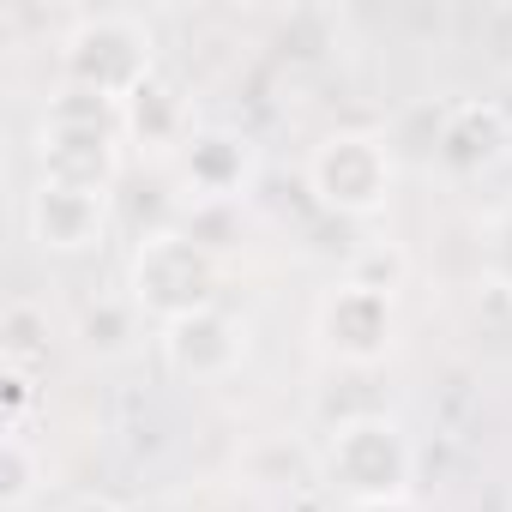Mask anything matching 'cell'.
<instances>
[{"instance_id":"9c48e42d","label":"cell","mask_w":512,"mask_h":512,"mask_svg":"<svg viewBox=\"0 0 512 512\" xmlns=\"http://www.w3.org/2000/svg\"><path fill=\"white\" fill-rule=\"evenodd\" d=\"M157 344H163L169 374L175 380H193V386H217V380H229L247 362V326L235 314H223V308H205L193 320L163 326Z\"/></svg>"},{"instance_id":"3957f363","label":"cell","mask_w":512,"mask_h":512,"mask_svg":"<svg viewBox=\"0 0 512 512\" xmlns=\"http://www.w3.org/2000/svg\"><path fill=\"white\" fill-rule=\"evenodd\" d=\"M410 476H416V452L392 416H350L320 446V482L350 506L410 500Z\"/></svg>"},{"instance_id":"4fadbf2b","label":"cell","mask_w":512,"mask_h":512,"mask_svg":"<svg viewBox=\"0 0 512 512\" xmlns=\"http://www.w3.org/2000/svg\"><path fill=\"white\" fill-rule=\"evenodd\" d=\"M43 476H49V464L37 458L25 428H7V440H0V512H25L43 494Z\"/></svg>"},{"instance_id":"8992f818","label":"cell","mask_w":512,"mask_h":512,"mask_svg":"<svg viewBox=\"0 0 512 512\" xmlns=\"http://www.w3.org/2000/svg\"><path fill=\"white\" fill-rule=\"evenodd\" d=\"M314 338H320V350H326L332 362H344V368H374V362H386L392 344H398V302L380 296V290H368V284H350V278H344L338 290L320 296V308H314Z\"/></svg>"},{"instance_id":"7a4b0ae2","label":"cell","mask_w":512,"mask_h":512,"mask_svg":"<svg viewBox=\"0 0 512 512\" xmlns=\"http://www.w3.org/2000/svg\"><path fill=\"white\" fill-rule=\"evenodd\" d=\"M217 290H223V260L193 229H157L127 260V302L157 326H175V320L217 308Z\"/></svg>"},{"instance_id":"6da1fadb","label":"cell","mask_w":512,"mask_h":512,"mask_svg":"<svg viewBox=\"0 0 512 512\" xmlns=\"http://www.w3.org/2000/svg\"><path fill=\"white\" fill-rule=\"evenodd\" d=\"M121 103L61 85L43 109L37 127V181H67V187H97L109 193L121 175Z\"/></svg>"},{"instance_id":"ac0fdd59","label":"cell","mask_w":512,"mask_h":512,"mask_svg":"<svg viewBox=\"0 0 512 512\" xmlns=\"http://www.w3.org/2000/svg\"><path fill=\"white\" fill-rule=\"evenodd\" d=\"M67 512H121V500L115 494H79V500H67Z\"/></svg>"},{"instance_id":"7c38bea8","label":"cell","mask_w":512,"mask_h":512,"mask_svg":"<svg viewBox=\"0 0 512 512\" xmlns=\"http://www.w3.org/2000/svg\"><path fill=\"white\" fill-rule=\"evenodd\" d=\"M139 326H145V314L127 302V290L121 296H97V302L79 308V350L97 356V362H121V356H133Z\"/></svg>"},{"instance_id":"5bb4252c","label":"cell","mask_w":512,"mask_h":512,"mask_svg":"<svg viewBox=\"0 0 512 512\" xmlns=\"http://www.w3.org/2000/svg\"><path fill=\"white\" fill-rule=\"evenodd\" d=\"M404 272H410V260H404V247H392V241H368L350 260V284H368L380 296H398Z\"/></svg>"},{"instance_id":"5b68a950","label":"cell","mask_w":512,"mask_h":512,"mask_svg":"<svg viewBox=\"0 0 512 512\" xmlns=\"http://www.w3.org/2000/svg\"><path fill=\"white\" fill-rule=\"evenodd\" d=\"M61 73H67V85H85V91H97L109 103H127L157 73L151 31L139 19H127V13H91V19H79L67 31Z\"/></svg>"},{"instance_id":"9a60e30c","label":"cell","mask_w":512,"mask_h":512,"mask_svg":"<svg viewBox=\"0 0 512 512\" xmlns=\"http://www.w3.org/2000/svg\"><path fill=\"white\" fill-rule=\"evenodd\" d=\"M488 278L500 290H512V205L494 211V223H488Z\"/></svg>"},{"instance_id":"ba28073f","label":"cell","mask_w":512,"mask_h":512,"mask_svg":"<svg viewBox=\"0 0 512 512\" xmlns=\"http://www.w3.org/2000/svg\"><path fill=\"white\" fill-rule=\"evenodd\" d=\"M25 229L43 253H91L109 235V193L67 187V181H37L31 199H25Z\"/></svg>"},{"instance_id":"e0dca14e","label":"cell","mask_w":512,"mask_h":512,"mask_svg":"<svg viewBox=\"0 0 512 512\" xmlns=\"http://www.w3.org/2000/svg\"><path fill=\"white\" fill-rule=\"evenodd\" d=\"M37 404V374L7 362V428H25V410Z\"/></svg>"},{"instance_id":"30bf717a","label":"cell","mask_w":512,"mask_h":512,"mask_svg":"<svg viewBox=\"0 0 512 512\" xmlns=\"http://www.w3.org/2000/svg\"><path fill=\"white\" fill-rule=\"evenodd\" d=\"M260 175V151H253L247 133L235 127H199L187 145H181V187L205 205H229L253 187Z\"/></svg>"},{"instance_id":"d6986e66","label":"cell","mask_w":512,"mask_h":512,"mask_svg":"<svg viewBox=\"0 0 512 512\" xmlns=\"http://www.w3.org/2000/svg\"><path fill=\"white\" fill-rule=\"evenodd\" d=\"M350 512H416L410 500H380V506H350Z\"/></svg>"},{"instance_id":"277c9868","label":"cell","mask_w":512,"mask_h":512,"mask_svg":"<svg viewBox=\"0 0 512 512\" xmlns=\"http://www.w3.org/2000/svg\"><path fill=\"white\" fill-rule=\"evenodd\" d=\"M308 187L338 217H374L398 187V145L374 127H338L314 145Z\"/></svg>"},{"instance_id":"52a82bcc","label":"cell","mask_w":512,"mask_h":512,"mask_svg":"<svg viewBox=\"0 0 512 512\" xmlns=\"http://www.w3.org/2000/svg\"><path fill=\"white\" fill-rule=\"evenodd\" d=\"M512 157V115L488 97L434 109V163L446 175H488Z\"/></svg>"},{"instance_id":"8fae6325","label":"cell","mask_w":512,"mask_h":512,"mask_svg":"<svg viewBox=\"0 0 512 512\" xmlns=\"http://www.w3.org/2000/svg\"><path fill=\"white\" fill-rule=\"evenodd\" d=\"M121 133H127L139 151H175V157H181V145H187L199 127L187 121V97H181V85L163 79V73H151V79L121 103Z\"/></svg>"},{"instance_id":"2e32d148","label":"cell","mask_w":512,"mask_h":512,"mask_svg":"<svg viewBox=\"0 0 512 512\" xmlns=\"http://www.w3.org/2000/svg\"><path fill=\"white\" fill-rule=\"evenodd\" d=\"M7 362H19V368H31V350H37V308H25V302H13L7 308Z\"/></svg>"}]
</instances>
